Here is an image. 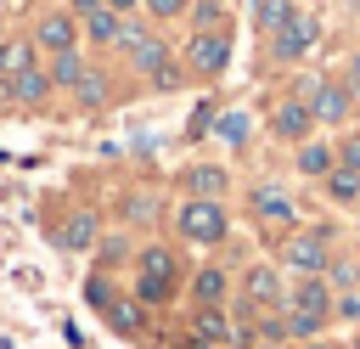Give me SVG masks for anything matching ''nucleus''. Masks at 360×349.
I'll return each mask as SVG.
<instances>
[{"label":"nucleus","instance_id":"f257e3e1","mask_svg":"<svg viewBox=\"0 0 360 349\" xmlns=\"http://www.w3.org/2000/svg\"><path fill=\"white\" fill-rule=\"evenodd\" d=\"M174 225H180L186 242H202V248L225 242V208H219V197H191V203H180Z\"/></svg>","mask_w":360,"mask_h":349},{"label":"nucleus","instance_id":"f03ea898","mask_svg":"<svg viewBox=\"0 0 360 349\" xmlns=\"http://www.w3.org/2000/svg\"><path fill=\"white\" fill-rule=\"evenodd\" d=\"M174 281H180L174 253H169V248H146V253H141V281H135V293H141L146 304H169V298H174Z\"/></svg>","mask_w":360,"mask_h":349},{"label":"nucleus","instance_id":"7ed1b4c3","mask_svg":"<svg viewBox=\"0 0 360 349\" xmlns=\"http://www.w3.org/2000/svg\"><path fill=\"white\" fill-rule=\"evenodd\" d=\"M186 62H191L197 73H208V79L225 73V68H231V34H225V28H197L191 45H186Z\"/></svg>","mask_w":360,"mask_h":349},{"label":"nucleus","instance_id":"20e7f679","mask_svg":"<svg viewBox=\"0 0 360 349\" xmlns=\"http://www.w3.org/2000/svg\"><path fill=\"white\" fill-rule=\"evenodd\" d=\"M281 259H287L298 276H326V265H332L326 231H298V236H287V242H281Z\"/></svg>","mask_w":360,"mask_h":349},{"label":"nucleus","instance_id":"39448f33","mask_svg":"<svg viewBox=\"0 0 360 349\" xmlns=\"http://www.w3.org/2000/svg\"><path fill=\"white\" fill-rule=\"evenodd\" d=\"M34 39H39L51 56H56V51H73V45H79V17H73V11H45L39 28H34Z\"/></svg>","mask_w":360,"mask_h":349},{"label":"nucleus","instance_id":"423d86ee","mask_svg":"<svg viewBox=\"0 0 360 349\" xmlns=\"http://www.w3.org/2000/svg\"><path fill=\"white\" fill-rule=\"evenodd\" d=\"M309 124H315V113H309V101H304V96H287V101L270 113L276 141H304V135H309Z\"/></svg>","mask_w":360,"mask_h":349},{"label":"nucleus","instance_id":"0eeeda50","mask_svg":"<svg viewBox=\"0 0 360 349\" xmlns=\"http://www.w3.org/2000/svg\"><path fill=\"white\" fill-rule=\"evenodd\" d=\"M287 310H298V315H326V321H332V293H326V281H321V276H298L292 293H287Z\"/></svg>","mask_w":360,"mask_h":349},{"label":"nucleus","instance_id":"6e6552de","mask_svg":"<svg viewBox=\"0 0 360 349\" xmlns=\"http://www.w3.org/2000/svg\"><path fill=\"white\" fill-rule=\"evenodd\" d=\"M315 17H292L287 28H276V62H292V56H304L309 45H315Z\"/></svg>","mask_w":360,"mask_h":349},{"label":"nucleus","instance_id":"1a4fd4ad","mask_svg":"<svg viewBox=\"0 0 360 349\" xmlns=\"http://www.w3.org/2000/svg\"><path fill=\"white\" fill-rule=\"evenodd\" d=\"M309 113H315V124L349 118V84H315L309 90Z\"/></svg>","mask_w":360,"mask_h":349},{"label":"nucleus","instance_id":"9d476101","mask_svg":"<svg viewBox=\"0 0 360 349\" xmlns=\"http://www.w3.org/2000/svg\"><path fill=\"white\" fill-rule=\"evenodd\" d=\"M242 298H248L253 310H270V304H281V276H276L270 265H253V270H248V281H242Z\"/></svg>","mask_w":360,"mask_h":349},{"label":"nucleus","instance_id":"9b49d317","mask_svg":"<svg viewBox=\"0 0 360 349\" xmlns=\"http://www.w3.org/2000/svg\"><path fill=\"white\" fill-rule=\"evenodd\" d=\"M79 28H84L96 45H124V11H107V6H96L90 17H79Z\"/></svg>","mask_w":360,"mask_h":349},{"label":"nucleus","instance_id":"f8f14e48","mask_svg":"<svg viewBox=\"0 0 360 349\" xmlns=\"http://www.w3.org/2000/svg\"><path fill=\"white\" fill-rule=\"evenodd\" d=\"M6 90H11V96H17V101H22V107H39V101H45V96H51V79H45V73H39V68H17V73H11V84H6Z\"/></svg>","mask_w":360,"mask_h":349},{"label":"nucleus","instance_id":"ddd939ff","mask_svg":"<svg viewBox=\"0 0 360 349\" xmlns=\"http://www.w3.org/2000/svg\"><path fill=\"white\" fill-rule=\"evenodd\" d=\"M253 214L259 220H276V225H292V197L276 191V186H259L253 191Z\"/></svg>","mask_w":360,"mask_h":349},{"label":"nucleus","instance_id":"4468645a","mask_svg":"<svg viewBox=\"0 0 360 349\" xmlns=\"http://www.w3.org/2000/svg\"><path fill=\"white\" fill-rule=\"evenodd\" d=\"M191 332H197L202 343H225V338H231V321H225V310H219V304H197Z\"/></svg>","mask_w":360,"mask_h":349},{"label":"nucleus","instance_id":"2eb2a0df","mask_svg":"<svg viewBox=\"0 0 360 349\" xmlns=\"http://www.w3.org/2000/svg\"><path fill=\"white\" fill-rule=\"evenodd\" d=\"M79 73H84V56H79V45H73V51H56V56H51V68H45L51 90H56V84H62V90H73V84H79Z\"/></svg>","mask_w":360,"mask_h":349},{"label":"nucleus","instance_id":"dca6fc26","mask_svg":"<svg viewBox=\"0 0 360 349\" xmlns=\"http://www.w3.org/2000/svg\"><path fill=\"white\" fill-rule=\"evenodd\" d=\"M321 180H326V197H332V203H360V169H349V163L338 169V163H332Z\"/></svg>","mask_w":360,"mask_h":349},{"label":"nucleus","instance_id":"f3484780","mask_svg":"<svg viewBox=\"0 0 360 349\" xmlns=\"http://www.w3.org/2000/svg\"><path fill=\"white\" fill-rule=\"evenodd\" d=\"M90 242H96V214H73V220L62 225V248H68V253H84Z\"/></svg>","mask_w":360,"mask_h":349},{"label":"nucleus","instance_id":"a211bd4d","mask_svg":"<svg viewBox=\"0 0 360 349\" xmlns=\"http://www.w3.org/2000/svg\"><path fill=\"white\" fill-rule=\"evenodd\" d=\"M332 169V146L326 141H298V174H326Z\"/></svg>","mask_w":360,"mask_h":349},{"label":"nucleus","instance_id":"6ab92c4d","mask_svg":"<svg viewBox=\"0 0 360 349\" xmlns=\"http://www.w3.org/2000/svg\"><path fill=\"white\" fill-rule=\"evenodd\" d=\"M298 11H292V0H259V11H253V23L264 28V34H276V28H287Z\"/></svg>","mask_w":360,"mask_h":349},{"label":"nucleus","instance_id":"aec40b11","mask_svg":"<svg viewBox=\"0 0 360 349\" xmlns=\"http://www.w3.org/2000/svg\"><path fill=\"white\" fill-rule=\"evenodd\" d=\"M129 51H135V68H141V73H158V68H169V51H163V39H146V34H141Z\"/></svg>","mask_w":360,"mask_h":349},{"label":"nucleus","instance_id":"412c9836","mask_svg":"<svg viewBox=\"0 0 360 349\" xmlns=\"http://www.w3.org/2000/svg\"><path fill=\"white\" fill-rule=\"evenodd\" d=\"M73 96H79L84 107H101V101H107V73H101V68H84L79 84H73Z\"/></svg>","mask_w":360,"mask_h":349},{"label":"nucleus","instance_id":"4be33fe9","mask_svg":"<svg viewBox=\"0 0 360 349\" xmlns=\"http://www.w3.org/2000/svg\"><path fill=\"white\" fill-rule=\"evenodd\" d=\"M191 298L197 304H219L225 298V270H197L191 276Z\"/></svg>","mask_w":360,"mask_h":349},{"label":"nucleus","instance_id":"5701e85b","mask_svg":"<svg viewBox=\"0 0 360 349\" xmlns=\"http://www.w3.org/2000/svg\"><path fill=\"white\" fill-rule=\"evenodd\" d=\"M101 310H107V321H112L118 332H141V310H135L129 298H101Z\"/></svg>","mask_w":360,"mask_h":349},{"label":"nucleus","instance_id":"b1692460","mask_svg":"<svg viewBox=\"0 0 360 349\" xmlns=\"http://www.w3.org/2000/svg\"><path fill=\"white\" fill-rule=\"evenodd\" d=\"M186 180H191V197H219L225 191V169H214V163L208 169H191Z\"/></svg>","mask_w":360,"mask_h":349},{"label":"nucleus","instance_id":"393cba45","mask_svg":"<svg viewBox=\"0 0 360 349\" xmlns=\"http://www.w3.org/2000/svg\"><path fill=\"white\" fill-rule=\"evenodd\" d=\"M281 321H287V338H298V343H309V338L326 326V315H298V310H287Z\"/></svg>","mask_w":360,"mask_h":349},{"label":"nucleus","instance_id":"a878e982","mask_svg":"<svg viewBox=\"0 0 360 349\" xmlns=\"http://www.w3.org/2000/svg\"><path fill=\"white\" fill-rule=\"evenodd\" d=\"M248 129H253V124H248V113H225V118H219V141H225V146H242V141H248Z\"/></svg>","mask_w":360,"mask_h":349},{"label":"nucleus","instance_id":"bb28decb","mask_svg":"<svg viewBox=\"0 0 360 349\" xmlns=\"http://www.w3.org/2000/svg\"><path fill=\"white\" fill-rule=\"evenodd\" d=\"M332 315H343V321H360V293H338V298H332Z\"/></svg>","mask_w":360,"mask_h":349},{"label":"nucleus","instance_id":"cd10ccee","mask_svg":"<svg viewBox=\"0 0 360 349\" xmlns=\"http://www.w3.org/2000/svg\"><path fill=\"white\" fill-rule=\"evenodd\" d=\"M191 17H197V28H219V17H225V11H219V0H202Z\"/></svg>","mask_w":360,"mask_h":349},{"label":"nucleus","instance_id":"c85d7f7f","mask_svg":"<svg viewBox=\"0 0 360 349\" xmlns=\"http://www.w3.org/2000/svg\"><path fill=\"white\" fill-rule=\"evenodd\" d=\"M141 6H146L152 17H180V11H186V0H141Z\"/></svg>","mask_w":360,"mask_h":349},{"label":"nucleus","instance_id":"c756f323","mask_svg":"<svg viewBox=\"0 0 360 349\" xmlns=\"http://www.w3.org/2000/svg\"><path fill=\"white\" fill-rule=\"evenodd\" d=\"M343 163H349V169H360V129H354V135H343Z\"/></svg>","mask_w":360,"mask_h":349},{"label":"nucleus","instance_id":"7c9ffc66","mask_svg":"<svg viewBox=\"0 0 360 349\" xmlns=\"http://www.w3.org/2000/svg\"><path fill=\"white\" fill-rule=\"evenodd\" d=\"M96 6H101V0H73V6H68V11H73V17H90V11H96Z\"/></svg>","mask_w":360,"mask_h":349},{"label":"nucleus","instance_id":"2f4dec72","mask_svg":"<svg viewBox=\"0 0 360 349\" xmlns=\"http://www.w3.org/2000/svg\"><path fill=\"white\" fill-rule=\"evenodd\" d=\"M101 6H107V11H124V17H129V11L141 6V0H101Z\"/></svg>","mask_w":360,"mask_h":349},{"label":"nucleus","instance_id":"473e14b6","mask_svg":"<svg viewBox=\"0 0 360 349\" xmlns=\"http://www.w3.org/2000/svg\"><path fill=\"white\" fill-rule=\"evenodd\" d=\"M0 73H11V45L0 39Z\"/></svg>","mask_w":360,"mask_h":349},{"label":"nucleus","instance_id":"72a5a7b5","mask_svg":"<svg viewBox=\"0 0 360 349\" xmlns=\"http://www.w3.org/2000/svg\"><path fill=\"white\" fill-rule=\"evenodd\" d=\"M298 349H332V343H321V338H309V343H298Z\"/></svg>","mask_w":360,"mask_h":349},{"label":"nucleus","instance_id":"f704fd0d","mask_svg":"<svg viewBox=\"0 0 360 349\" xmlns=\"http://www.w3.org/2000/svg\"><path fill=\"white\" fill-rule=\"evenodd\" d=\"M354 84H360V56H354Z\"/></svg>","mask_w":360,"mask_h":349},{"label":"nucleus","instance_id":"c9c22d12","mask_svg":"<svg viewBox=\"0 0 360 349\" xmlns=\"http://www.w3.org/2000/svg\"><path fill=\"white\" fill-rule=\"evenodd\" d=\"M253 349H276V343H253Z\"/></svg>","mask_w":360,"mask_h":349},{"label":"nucleus","instance_id":"e433bc0d","mask_svg":"<svg viewBox=\"0 0 360 349\" xmlns=\"http://www.w3.org/2000/svg\"><path fill=\"white\" fill-rule=\"evenodd\" d=\"M354 281H360V270H354Z\"/></svg>","mask_w":360,"mask_h":349},{"label":"nucleus","instance_id":"4c0bfd02","mask_svg":"<svg viewBox=\"0 0 360 349\" xmlns=\"http://www.w3.org/2000/svg\"><path fill=\"white\" fill-rule=\"evenodd\" d=\"M354 349H360V338H354Z\"/></svg>","mask_w":360,"mask_h":349},{"label":"nucleus","instance_id":"58836bf2","mask_svg":"<svg viewBox=\"0 0 360 349\" xmlns=\"http://www.w3.org/2000/svg\"><path fill=\"white\" fill-rule=\"evenodd\" d=\"M0 6H6V0H0Z\"/></svg>","mask_w":360,"mask_h":349}]
</instances>
